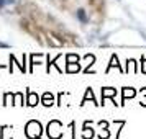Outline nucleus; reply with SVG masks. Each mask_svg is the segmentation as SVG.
I'll list each match as a JSON object with an SVG mask.
<instances>
[{
  "mask_svg": "<svg viewBox=\"0 0 146 139\" xmlns=\"http://www.w3.org/2000/svg\"><path fill=\"white\" fill-rule=\"evenodd\" d=\"M77 16H79V20L82 21V23H87V16H86V12H84V10H79V12H77Z\"/></svg>",
  "mask_w": 146,
  "mask_h": 139,
  "instance_id": "f257e3e1",
  "label": "nucleus"
},
{
  "mask_svg": "<svg viewBox=\"0 0 146 139\" xmlns=\"http://www.w3.org/2000/svg\"><path fill=\"white\" fill-rule=\"evenodd\" d=\"M28 95H30V101H28V105H36V101H38V97H36V95H35V93H28Z\"/></svg>",
  "mask_w": 146,
  "mask_h": 139,
  "instance_id": "f03ea898",
  "label": "nucleus"
},
{
  "mask_svg": "<svg viewBox=\"0 0 146 139\" xmlns=\"http://www.w3.org/2000/svg\"><path fill=\"white\" fill-rule=\"evenodd\" d=\"M44 105H51V95L49 93L44 95Z\"/></svg>",
  "mask_w": 146,
  "mask_h": 139,
  "instance_id": "7ed1b4c3",
  "label": "nucleus"
},
{
  "mask_svg": "<svg viewBox=\"0 0 146 139\" xmlns=\"http://www.w3.org/2000/svg\"><path fill=\"white\" fill-rule=\"evenodd\" d=\"M3 5H5V0H0V8L3 7Z\"/></svg>",
  "mask_w": 146,
  "mask_h": 139,
  "instance_id": "20e7f679",
  "label": "nucleus"
}]
</instances>
